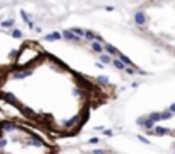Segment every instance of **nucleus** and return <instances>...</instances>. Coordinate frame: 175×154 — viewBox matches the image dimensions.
I'll list each match as a JSON object with an SVG mask.
<instances>
[{
    "label": "nucleus",
    "instance_id": "nucleus-1",
    "mask_svg": "<svg viewBox=\"0 0 175 154\" xmlns=\"http://www.w3.org/2000/svg\"><path fill=\"white\" fill-rule=\"evenodd\" d=\"M101 94L94 82L31 43L2 69V103L53 137L77 134Z\"/></svg>",
    "mask_w": 175,
    "mask_h": 154
},
{
    "label": "nucleus",
    "instance_id": "nucleus-2",
    "mask_svg": "<svg viewBox=\"0 0 175 154\" xmlns=\"http://www.w3.org/2000/svg\"><path fill=\"white\" fill-rule=\"evenodd\" d=\"M55 137L19 113L2 110L0 154H57Z\"/></svg>",
    "mask_w": 175,
    "mask_h": 154
}]
</instances>
